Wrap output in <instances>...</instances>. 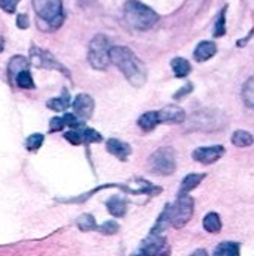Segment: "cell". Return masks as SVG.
<instances>
[{
    "label": "cell",
    "mask_w": 254,
    "mask_h": 256,
    "mask_svg": "<svg viewBox=\"0 0 254 256\" xmlns=\"http://www.w3.org/2000/svg\"><path fill=\"white\" fill-rule=\"evenodd\" d=\"M243 100L249 108L254 110V76L249 78L243 86Z\"/></svg>",
    "instance_id": "26"
},
{
    "label": "cell",
    "mask_w": 254,
    "mask_h": 256,
    "mask_svg": "<svg viewBox=\"0 0 254 256\" xmlns=\"http://www.w3.org/2000/svg\"><path fill=\"white\" fill-rule=\"evenodd\" d=\"M190 256H208V254H207V250H204V249H198V250H195Z\"/></svg>",
    "instance_id": "39"
},
{
    "label": "cell",
    "mask_w": 254,
    "mask_h": 256,
    "mask_svg": "<svg viewBox=\"0 0 254 256\" xmlns=\"http://www.w3.org/2000/svg\"><path fill=\"white\" fill-rule=\"evenodd\" d=\"M207 178V174H189V176H186L184 177V180H183V183H181V189H180V192L181 194H190L193 189H196L201 183H202V180H205Z\"/></svg>",
    "instance_id": "20"
},
{
    "label": "cell",
    "mask_w": 254,
    "mask_h": 256,
    "mask_svg": "<svg viewBox=\"0 0 254 256\" xmlns=\"http://www.w3.org/2000/svg\"><path fill=\"white\" fill-rule=\"evenodd\" d=\"M159 118L160 123H174V124H181L186 122V112L183 108L177 105H168L163 110L159 111Z\"/></svg>",
    "instance_id": "12"
},
{
    "label": "cell",
    "mask_w": 254,
    "mask_h": 256,
    "mask_svg": "<svg viewBox=\"0 0 254 256\" xmlns=\"http://www.w3.org/2000/svg\"><path fill=\"white\" fill-rule=\"evenodd\" d=\"M253 36H254V27L252 28V30H250L249 36H247V38H244V39H240V40L237 42V45H238V46H244V45H246V44H247V42H249V40H250Z\"/></svg>",
    "instance_id": "38"
},
{
    "label": "cell",
    "mask_w": 254,
    "mask_h": 256,
    "mask_svg": "<svg viewBox=\"0 0 254 256\" xmlns=\"http://www.w3.org/2000/svg\"><path fill=\"white\" fill-rule=\"evenodd\" d=\"M192 92H193V84H192V82H187L183 88H180V90L174 94V99H175V100L183 99V98H186L187 94H190Z\"/></svg>",
    "instance_id": "36"
},
{
    "label": "cell",
    "mask_w": 254,
    "mask_h": 256,
    "mask_svg": "<svg viewBox=\"0 0 254 256\" xmlns=\"http://www.w3.org/2000/svg\"><path fill=\"white\" fill-rule=\"evenodd\" d=\"M213 256H241V244L237 242H223L216 248Z\"/></svg>",
    "instance_id": "18"
},
{
    "label": "cell",
    "mask_w": 254,
    "mask_h": 256,
    "mask_svg": "<svg viewBox=\"0 0 254 256\" xmlns=\"http://www.w3.org/2000/svg\"><path fill=\"white\" fill-rule=\"evenodd\" d=\"M169 224H171V206H166L162 214L159 216L154 228L151 230V234H162L169 226Z\"/></svg>",
    "instance_id": "23"
},
{
    "label": "cell",
    "mask_w": 254,
    "mask_h": 256,
    "mask_svg": "<svg viewBox=\"0 0 254 256\" xmlns=\"http://www.w3.org/2000/svg\"><path fill=\"white\" fill-rule=\"evenodd\" d=\"M66 126H69L70 129H81L82 128V122L79 117H76L75 114H64L63 116Z\"/></svg>",
    "instance_id": "33"
},
{
    "label": "cell",
    "mask_w": 254,
    "mask_h": 256,
    "mask_svg": "<svg viewBox=\"0 0 254 256\" xmlns=\"http://www.w3.org/2000/svg\"><path fill=\"white\" fill-rule=\"evenodd\" d=\"M226 9L228 6H225L216 21V26H214V36L216 38H222L226 34Z\"/></svg>",
    "instance_id": "28"
},
{
    "label": "cell",
    "mask_w": 254,
    "mask_h": 256,
    "mask_svg": "<svg viewBox=\"0 0 254 256\" xmlns=\"http://www.w3.org/2000/svg\"><path fill=\"white\" fill-rule=\"evenodd\" d=\"M124 20L136 30H150L159 21V15L139 0H129L124 4Z\"/></svg>",
    "instance_id": "2"
},
{
    "label": "cell",
    "mask_w": 254,
    "mask_h": 256,
    "mask_svg": "<svg viewBox=\"0 0 254 256\" xmlns=\"http://www.w3.org/2000/svg\"><path fill=\"white\" fill-rule=\"evenodd\" d=\"M253 135L247 130H235L232 135V144L237 147H250L253 146Z\"/></svg>",
    "instance_id": "25"
},
{
    "label": "cell",
    "mask_w": 254,
    "mask_h": 256,
    "mask_svg": "<svg viewBox=\"0 0 254 256\" xmlns=\"http://www.w3.org/2000/svg\"><path fill=\"white\" fill-rule=\"evenodd\" d=\"M30 26V21H28V16L25 14H19L16 16V27L18 28H27Z\"/></svg>",
    "instance_id": "37"
},
{
    "label": "cell",
    "mask_w": 254,
    "mask_h": 256,
    "mask_svg": "<svg viewBox=\"0 0 254 256\" xmlns=\"http://www.w3.org/2000/svg\"><path fill=\"white\" fill-rule=\"evenodd\" d=\"M64 126H66V123H64L63 117H52L49 122V132H60L64 129Z\"/></svg>",
    "instance_id": "34"
},
{
    "label": "cell",
    "mask_w": 254,
    "mask_h": 256,
    "mask_svg": "<svg viewBox=\"0 0 254 256\" xmlns=\"http://www.w3.org/2000/svg\"><path fill=\"white\" fill-rule=\"evenodd\" d=\"M111 63L115 64L126 80L133 86V87H142L147 81V70L144 63L138 58V56L129 48L123 45L112 46L109 51Z\"/></svg>",
    "instance_id": "1"
},
{
    "label": "cell",
    "mask_w": 254,
    "mask_h": 256,
    "mask_svg": "<svg viewBox=\"0 0 254 256\" xmlns=\"http://www.w3.org/2000/svg\"><path fill=\"white\" fill-rule=\"evenodd\" d=\"M43 140H45V136H43L42 134H33V135H30V136L27 138V141H25L27 150H28V152H36V150H39V148L42 147V144H43Z\"/></svg>",
    "instance_id": "29"
},
{
    "label": "cell",
    "mask_w": 254,
    "mask_h": 256,
    "mask_svg": "<svg viewBox=\"0 0 254 256\" xmlns=\"http://www.w3.org/2000/svg\"><path fill=\"white\" fill-rule=\"evenodd\" d=\"M216 52H217V45L213 40H204L196 46L193 57L196 62H207L211 57H214Z\"/></svg>",
    "instance_id": "14"
},
{
    "label": "cell",
    "mask_w": 254,
    "mask_h": 256,
    "mask_svg": "<svg viewBox=\"0 0 254 256\" xmlns=\"http://www.w3.org/2000/svg\"><path fill=\"white\" fill-rule=\"evenodd\" d=\"M69 105H70V96H69V93H67L66 90L63 92V94H61L60 98H52V99H49V100L46 102V106H48L49 110L55 111V112L66 111V110L69 108Z\"/></svg>",
    "instance_id": "22"
},
{
    "label": "cell",
    "mask_w": 254,
    "mask_h": 256,
    "mask_svg": "<svg viewBox=\"0 0 254 256\" xmlns=\"http://www.w3.org/2000/svg\"><path fill=\"white\" fill-rule=\"evenodd\" d=\"M82 136H84V142L85 144H93V142H102L103 141L102 135L97 130L90 129V128L82 129Z\"/></svg>",
    "instance_id": "31"
},
{
    "label": "cell",
    "mask_w": 254,
    "mask_h": 256,
    "mask_svg": "<svg viewBox=\"0 0 254 256\" xmlns=\"http://www.w3.org/2000/svg\"><path fill=\"white\" fill-rule=\"evenodd\" d=\"M190 128L195 130H219L226 124V116L216 110H204L198 111L190 117Z\"/></svg>",
    "instance_id": "6"
},
{
    "label": "cell",
    "mask_w": 254,
    "mask_h": 256,
    "mask_svg": "<svg viewBox=\"0 0 254 256\" xmlns=\"http://www.w3.org/2000/svg\"><path fill=\"white\" fill-rule=\"evenodd\" d=\"M106 208L114 218H123L127 213V201L123 196L114 195L106 201Z\"/></svg>",
    "instance_id": "15"
},
{
    "label": "cell",
    "mask_w": 254,
    "mask_h": 256,
    "mask_svg": "<svg viewBox=\"0 0 254 256\" xmlns=\"http://www.w3.org/2000/svg\"><path fill=\"white\" fill-rule=\"evenodd\" d=\"M3 48H4V39H3V36L0 34V52L3 51Z\"/></svg>",
    "instance_id": "40"
},
{
    "label": "cell",
    "mask_w": 254,
    "mask_h": 256,
    "mask_svg": "<svg viewBox=\"0 0 254 256\" xmlns=\"http://www.w3.org/2000/svg\"><path fill=\"white\" fill-rule=\"evenodd\" d=\"M30 63H31L33 66H36V68L58 69L60 72H63V74H66V75L69 76L67 69H66L61 63H58L57 58H55L51 52H48V51H45V50H40V48H37V46H34V45L30 48Z\"/></svg>",
    "instance_id": "9"
},
{
    "label": "cell",
    "mask_w": 254,
    "mask_h": 256,
    "mask_svg": "<svg viewBox=\"0 0 254 256\" xmlns=\"http://www.w3.org/2000/svg\"><path fill=\"white\" fill-rule=\"evenodd\" d=\"M15 82H16V86H18V87L25 88V90H28V88H34L33 76H31V74H30L28 70H22V72H19V74L16 75V78H15Z\"/></svg>",
    "instance_id": "27"
},
{
    "label": "cell",
    "mask_w": 254,
    "mask_h": 256,
    "mask_svg": "<svg viewBox=\"0 0 254 256\" xmlns=\"http://www.w3.org/2000/svg\"><path fill=\"white\" fill-rule=\"evenodd\" d=\"M147 170L162 177L172 176L177 171V158H175L174 148L162 147L156 150L147 162Z\"/></svg>",
    "instance_id": "3"
},
{
    "label": "cell",
    "mask_w": 254,
    "mask_h": 256,
    "mask_svg": "<svg viewBox=\"0 0 254 256\" xmlns=\"http://www.w3.org/2000/svg\"><path fill=\"white\" fill-rule=\"evenodd\" d=\"M28 64H30V62L25 57H22V56H13L9 60V63H7V75H9V78L10 80H15L19 72L27 70Z\"/></svg>",
    "instance_id": "16"
},
{
    "label": "cell",
    "mask_w": 254,
    "mask_h": 256,
    "mask_svg": "<svg viewBox=\"0 0 254 256\" xmlns=\"http://www.w3.org/2000/svg\"><path fill=\"white\" fill-rule=\"evenodd\" d=\"M111 45H109V39L105 34H96L88 45V63L91 64L93 69L97 70H105L109 63H111V57H109V51H111Z\"/></svg>",
    "instance_id": "4"
},
{
    "label": "cell",
    "mask_w": 254,
    "mask_h": 256,
    "mask_svg": "<svg viewBox=\"0 0 254 256\" xmlns=\"http://www.w3.org/2000/svg\"><path fill=\"white\" fill-rule=\"evenodd\" d=\"M171 66H172V70H174V75L177 78H186L187 75H190L192 72V64L187 58L184 57H175L172 62H171Z\"/></svg>",
    "instance_id": "19"
},
{
    "label": "cell",
    "mask_w": 254,
    "mask_h": 256,
    "mask_svg": "<svg viewBox=\"0 0 254 256\" xmlns=\"http://www.w3.org/2000/svg\"><path fill=\"white\" fill-rule=\"evenodd\" d=\"M76 226H78V230L82 231V232L97 231V228H99L97 224H96V220H94V218H93L91 214H88V213L81 214V216L76 219Z\"/></svg>",
    "instance_id": "24"
},
{
    "label": "cell",
    "mask_w": 254,
    "mask_h": 256,
    "mask_svg": "<svg viewBox=\"0 0 254 256\" xmlns=\"http://www.w3.org/2000/svg\"><path fill=\"white\" fill-rule=\"evenodd\" d=\"M106 150H108V153H111L121 162H126L129 159V156L132 154V147L127 142L117 140V138H109L106 141Z\"/></svg>",
    "instance_id": "13"
},
{
    "label": "cell",
    "mask_w": 254,
    "mask_h": 256,
    "mask_svg": "<svg viewBox=\"0 0 254 256\" xmlns=\"http://www.w3.org/2000/svg\"><path fill=\"white\" fill-rule=\"evenodd\" d=\"M202 225H204L205 231L210 232V234H219V232L222 231V226H223V225H222L220 216H219L217 213H214V212L208 213V214L204 218Z\"/></svg>",
    "instance_id": "21"
},
{
    "label": "cell",
    "mask_w": 254,
    "mask_h": 256,
    "mask_svg": "<svg viewBox=\"0 0 254 256\" xmlns=\"http://www.w3.org/2000/svg\"><path fill=\"white\" fill-rule=\"evenodd\" d=\"M159 123H160L159 111H148L138 118V126L145 132H151Z\"/></svg>",
    "instance_id": "17"
},
{
    "label": "cell",
    "mask_w": 254,
    "mask_h": 256,
    "mask_svg": "<svg viewBox=\"0 0 254 256\" xmlns=\"http://www.w3.org/2000/svg\"><path fill=\"white\" fill-rule=\"evenodd\" d=\"M64 140L69 141L73 146H81L84 142V136H82V130L79 129H72L69 132L64 134Z\"/></svg>",
    "instance_id": "32"
},
{
    "label": "cell",
    "mask_w": 254,
    "mask_h": 256,
    "mask_svg": "<svg viewBox=\"0 0 254 256\" xmlns=\"http://www.w3.org/2000/svg\"><path fill=\"white\" fill-rule=\"evenodd\" d=\"M195 200L189 194H178L177 201L171 206V225L175 230L184 228L193 218Z\"/></svg>",
    "instance_id": "5"
},
{
    "label": "cell",
    "mask_w": 254,
    "mask_h": 256,
    "mask_svg": "<svg viewBox=\"0 0 254 256\" xmlns=\"http://www.w3.org/2000/svg\"><path fill=\"white\" fill-rule=\"evenodd\" d=\"M225 147L223 146H211V147H199L192 153L193 160L204 164V165H211L217 162L219 159L223 158L225 154Z\"/></svg>",
    "instance_id": "10"
},
{
    "label": "cell",
    "mask_w": 254,
    "mask_h": 256,
    "mask_svg": "<svg viewBox=\"0 0 254 256\" xmlns=\"http://www.w3.org/2000/svg\"><path fill=\"white\" fill-rule=\"evenodd\" d=\"M97 231L103 236H115L120 231V225L115 220H106L97 228Z\"/></svg>",
    "instance_id": "30"
},
{
    "label": "cell",
    "mask_w": 254,
    "mask_h": 256,
    "mask_svg": "<svg viewBox=\"0 0 254 256\" xmlns=\"http://www.w3.org/2000/svg\"><path fill=\"white\" fill-rule=\"evenodd\" d=\"M171 255V246L168 244V240L162 234H151L148 238L139 246L136 254L133 256H169Z\"/></svg>",
    "instance_id": "8"
},
{
    "label": "cell",
    "mask_w": 254,
    "mask_h": 256,
    "mask_svg": "<svg viewBox=\"0 0 254 256\" xmlns=\"http://www.w3.org/2000/svg\"><path fill=\"white\" fill-rule=\"evenodd\" d=\"M36 15L48 22L51 27H58L63 22V3L61 0H31Z\"/></svg>",
    "instance_id": "7"
},
{
    "label": "cell",
    "mask_w": 254,
    "mask_h": 256,
    "mask_svg": "<svg viewBox=\"0 0 254 256\" xmlns=\"http://www.w3.org/2000/svg\"><path fill=\"white\" fill-rule=\"evenodd\" d=\"M18 3H19V0H0V8L7 14H13Z\"/></svg>",
    "instance_id": "35"
},
{
    "label": "cell",
    "mask_w": 254,
    "mask_h": 256,
    "mask_svg": "<svg viewBox=\"0 0 254 256\" xmlns=\"http://www.w3.org/2000/svg\"><path fill=\"white\" fill-rule=\"evenodd\" d=\"M72 108H73V114L76 117H79L81 120H88L94 111V100L90 94L81 93L73 99Z\"/></svg>",
    "instance_id": "11"
}]
</instances>
